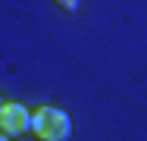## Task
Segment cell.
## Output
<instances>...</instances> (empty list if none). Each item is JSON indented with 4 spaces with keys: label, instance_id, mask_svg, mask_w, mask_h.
Here are the masks:
<instances>
[{
    "label": "cell",
    "instance_id": "cell-3",
    "mask_svg": "<svg viewBox=\"0 0 147 141\" xmlns=\"http://www.w3.org/2000/svg\"><path fill=\"white\" fill-rule=\"evenodd\" d=\"M57 6L66 9V13H75V9H78V0H57Z\"/></svg>",
    "mask_w": 147,
    "mask_h": 141
},
{
    "label": "cell",
    "instance_id": "cell-1",
    "mask_svg": "<svg viewBox=\"0 0 147 141\" xmlns=\"http://www.w3.org/2000/svg\"><path fill=\"white\" fill-rule=\"evenodd\" d=\"M31 135L38 141H69L72 119L57 107H38L31 113Z\"/></svg>",
    "mask_w": 147,
    "mask_h": 141
},
{
    "label": "cell",
    "instance_id": "cell-4",
    "mask_svg": "<svg viewBox=\"0 0 147 141\" xmlns=\"http://www.w3.org/2000/svg\"><path fill=\"white\" fill-rule=\"evenodd\" d=\"M0 141H9V135H6V132H0Z\"/></svg>",
    "mask_w": 147,
    "mask_h": 141
},
{
    "label": "cell",
    "instance_id": "cell-5",
    "mask_svg": "<svg viewBox=\"0 0 147 141\" xmlns=\"http://www.w3.org/2000/svg\"><path fill=\"white\" fill-rule=\"evenodd\" d=\"M0 107H3V97H0Z\"/></svg>",
    "mask_w": 147,
    "mask_h": 141
},
{
    "label": "cell",
    "instance_id": "cell-2",
    "mask_svg": "<svg viewBox=\"0 0 147 141\" xmlns=\"http://www.w3.org/2000/svg\"><path fill=\"white\" fill-rule=\"evenodd\" d=\"M0 132H6L9 138L31 132V113L22 104H3L0 107Z\"/></svg>",
    "mask_w": 147,
    "mask_h": 141
}]
</instances>
